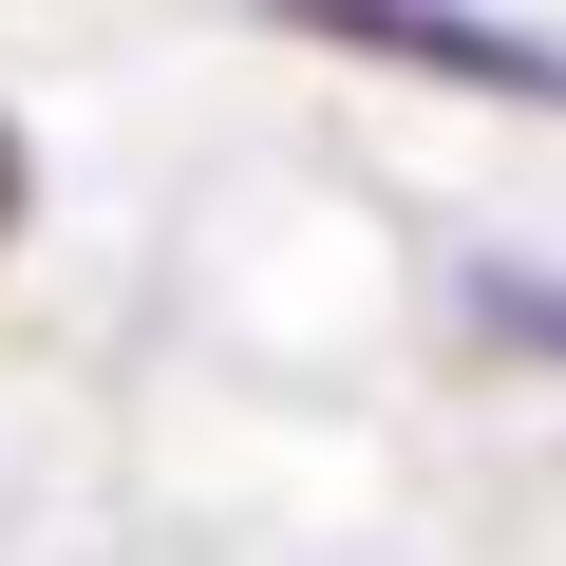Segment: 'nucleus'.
Instances as JSON below:
<instances>
[{"instance_id": "1", "label": "nucleus", "mask_w": 566, "mask_h": 566, "mask_svg": "<svg viewBox=\"0 0 566 566\" xmlns=\"http://www.w3.org/2000/svg\"><path fill=\"white\" fill-rule=\"evenodd\" d=\"M283 39L322 57H397V76H453V95H510V114H566V39L491 20V0H264Z\"/></svg>"}]
</instances>
